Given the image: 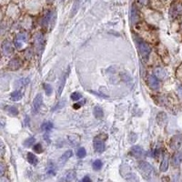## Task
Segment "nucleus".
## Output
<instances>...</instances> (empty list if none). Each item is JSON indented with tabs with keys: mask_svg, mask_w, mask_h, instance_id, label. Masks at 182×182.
Wrapping results in <instances>:
<instances>
[{
	"mask_svg": "<svg viewBox=\"0 0 182 182\" xmlns=\"http://www.w3.org/2000/svg\"><path fill=\"white\" fill-rule=\"evenodd\" d=\"M94 115L97 118H103V110L100 107L98 106H96L94 108Z\"/></svg>",
	"mask_w": 182,
	"mask_h": 182,
	"instance_id": "nucleus-22",
	"label": "nucleus"
},
{
	"mask_svg": "<svg viewBox=\"0 0 182 182\" xmlns=\"http://www.w3.org/2000/svg\"><path fill=\"white\" fill-rule=\"evenodd\" d=\"M157 120H158V122L160 124V125H162L163 123H165L166 121H167V116H166V114L165 113H159V115H158V117H157Z\"/></svg>",
	"mask_w": 182,
	"mask_h": 182,
	"instance_id": "nucleus-24",
	"label": "nucleus"
},
{
	"mask_svg": "<svg viewBox=\"0 0 182 182\" xmlns=\"http://www.w3.org/2000/svg\"><path fill=\"white\" fill-rule=\"evenodd\" d=\"M21 65H22L21 60L17 57H15L12 60H10V62L7 65V67L11 70H17L18 68H20Z\"/></svg>",
	"mask_w": 182,
	"mask_h": 182,
	"instance_id": "nucleus-14",
	"label": "nucleus"
},
{
	"mask_svg": "<svg viewBox=\"0 0 182 182\" xmlns=\"http://www.w3.org/2000/svg\"><path fill=\"white\" fill-rule=\"evenodd\" d=\"M43 88H44L45 92H46V94L47 96H50V95L52 94L53 89H52V88H51L50 85H48V84H43Z\"/></svg>",
	"mask_w": 182,
	"mask_h": 182,
	"instance_id": "nucleus-28",
	"label": "nucleus"
},
{
	"mask_svg": "<svg viewBox=\"0 0 182 182\" xmlns=\"http://www.w3.org/2000/svg\"><path fill=\"white\" fill-rule=\"evenodd\" d=\"M27 160L31 165H34V166H36L38 163V160H37L36 156L34 155L33 153H30V152L27 154Z\"/></svg>",
	"mask_w": 182,
	"mask_h": 182,
	"instance_id": "nucleus-19",
	"label": "nucleus"
},
{
	"mask_svg": "<svg viewBox=\"0 0 182 182\" xmlns=\"http://www.w3.org/2000/svg\"><path fill=\"white\" fill-rule=\"evenodd\" d=\"M170 15L172 17H176L178 15H180V14H182V4L181 3H179V2H176L174 3L171 7H170Z\"/></svg>",
	"mask_w": 182,
	"mask_h": 182,
	"instance_id": "nucleus-6",
	"label": "nucleus"
},
{
	"mask_svg": "<svg viewBox=\"0 0 182 182\" xmlns=\"http://www.w3.org/2000/svg\"><path fill=\"white\" fill-rule=\"evenodd\" d=\"M139 52H140V55L144 57V58H147L150 52H151V48L150 46L143 40H139Z\"/></svg>",
	"mask_w": 182,
	"mask_h": 182,
	"instance_id": "nucleus-2",
	"label": "nucleus"
},
{
	"mask_svg": "<svg viewBox=\"0 0 182 182\" xmlns=\"http://www.w3.org/2000/svg\"><path fill=\"white\" fill-rule=\"evenodd\" d=\"M182 162V151L176 152L172 157V164L175 167H179Z\"/></svg>",
	"mask_w": 182,
	"mask_h": 182,
	"instance_id": "nucleus-15",
	"label": "nucleus"
},
{
	"mask_svg": "<svg viewBox=\"0 0 182 182\" xmlns=\"http://www.w3.org/2000/svg\"><path fill=\"white\" fill-rule=\"evenodd\" d=\"M42 103H43L42 95H41V94H37V95L36 96V98H34V101H33V112H34V113H36V112L39 110V108H40Z\"/></svg>",
	"mask_w": 182,
	"mask_h": 182,
	"instance_id": "nucleus-8",
	"label": "nucleus"
},
{
	"mask_svg": "<svg viewBox=\"0 0 182 182\" xmlns=\"http://www.w3.org/2000/svg\"><path fill=\"white\" fill-rule=\"evenodd\" d=\"M159 70H160L159 68H157V69H156V74H157V76H158L159 77H161V78H163V77H165V73H164V71H163L162 69H160V72Z\"/></svg>",
	"mask_w": 182,
	"mask_h": 182,
	"instance_id": "nucleus-35",
	"label": "nucleus"
},
{
	"mask_svg": "<svg viewBox=\"0 0 182 182\" xmlns=\"http://www.w3.org/2000/svg\"><path fill=\"white\" fill-rule=\"evenodd\" d=\"M105 149H106V146H105L104 141L101 140V139H99L98 138H97L94 140V149L98 153H102V152L105 151Z\"/></svg>",
	"mask_w": 182,
	"mask_h": 182,
	"instance_id": "nucleus-10",
	"label": "nucleus"
},
{
	"mask_svg": "<svg viewBox=\"0 0 182 182\" xmlns=\"http://www.w3.org/2000/svg\"><path fill=\"white\" fill-rule=\"evenodd\" d=\"M47 173H48L49 175H55V167H54L53 163H51V166H50V165L48 166Z\"/></svg>",
	"mask_w": 182,
	"mask_h": 182,
	"instance_id": "nucleus-34",
	"label": "nucleus"
},
{
	"mask_svg": "<svg viewBox=\"0 0 182 182\" xmlns=\"http://www.w3.org/2000/svg\"><path fill=\"white\" fill-rule=\"evenodd\" d=\"M56 18V15L54 14L53 15V12L52 11H47L45 15L42 17L41 21H40V25L41 26L43 27H47L49 25H51V21L52 19H55Z\"/></svg>",
	"mask_w": 182,
	"mask_h": 182,
	"instance_id": "nucleus-4",
	"label": "nucleus"
},
{
	"mask_svg": "<svg viewBox=\"0 0 182 182\" xmlns=\"http://www.w3.org/2000/svg\"><path fill=\"white\" fill-rule=\"evenodd\" d=\"M70 98H71V99L74 100V101H78V100L82 98V95H81L79 92H74V93L71 94Z\"/></svg>",
	"mask_w": 182,
	"mask_h": 182,
	"instance_id": "nucleus-29",
	"label": "nucleus"
},
{
	"mask_svg": "<svg viewBox=\"0 0 182 182\" xmlns=\"http://www.w3.org/2000/svg\"><path fill=\"white\" fill-rule=\"evenodd\" d=\"M23 98V93L20 90H15L14 92H12V94L10 95V99L12 101H18Z\"/></svg>",
	"mask_w": 182,
	"mask_h": 182,
	"instance_id": "nucleus-18",
	"label": "nucleus"
},
{
	"mask_svg": "<svg viewBox=\"0 0 182 182\" xmlns=\"http://www.w3.org/2000/svg\"><path fill=\"white\" fill-rule=\"evenodd\" d=\"M47 2L48 3H52V2H54V0H47Z\"/></svg>",
	"mask_w": 182,
	"mask_h": 182,
	"instance_id": "nucleus-41",
	"label": "nucleus"
},
{
	"mask_svg": "<svg viewBox=\"0 0 182 182\" xmlns=\"http://www.w3.org/2000/svg\"><path fill=\"white\" fill-rule=\"evenodd\" d=\"M139 19V14L135 5H132L131 10H130V23L132 25H135Z\"/></svg>",
	"mask_w": 182,
	"mask_h": 182,
	"instance_id": "nucleus-11",
	"label": "nucleus"
},
{
	"mask_svg": "<svg viewBox=\"0 0 182 182\" xmlns=\"http://www.w3.org/2000/svg\"><path fill=\"white\" fill-rule=\"evenodd\" d=\"M33 149H34L35 152H36L38 154L42 153V151H43V148H42V145L40 143H37L36 145H35L34 148H33Z\"/></svg>",
	"mask_w": 182,
	"mask_h": 182,
	"instance_id": "nucleus-31",
	"label": "nucleus"
},
{
	"mask_svg": "<svg viewBox=\"0 0 182 182\" xmlns=\"http://www.w3.org/2000/svg\"><path fill=\"white\" fill-rule=\"evenodd\" d=\"M5 109L12 116H17L18 115V109L15 108V107H13V106H6L5 108Z\"/></svg>",
	"mask_w": 182,
	"mask_h": 182,
	"instance_id": "nucleus-20",
	"label": "nucleus"
},
{
	"mask_svg": "<svg viewBox=\"0 0 182 182\" xmlns=\"http://www.w3.org/2000/svg\"><path fill=\"white\" fill-rule=\"evenodd\" d=\"M15 40L21 41V42H26V35L25 33H20L16 36Z\"/></svg>",
	"mask_w": 182,
	"mask_h": 182,
	"instance_id": "nucleus-30",
	"label": "nucleus"
},
{
	"mask_svg": "<svg viewBox=\"0 0 182 182\" xmlns=\"http://www.w3.org/2000/svg\"><path fill=\"white\" fill-rule=\"evenodd\" d=\"M182 145V135H176L170 140V148L173 150L179 149Z\"/></svg>",
	"mask_w": 182,
	"mask_h": 182,
	"instance_id": "nucleus-5",
	"label": "nucleus"
},
{
	"mask_svg": "<svg viewBox=\"0 0 182 182\" xmlns=\"http://www.w3.org/2000/svg\"><path fill=\"white\" fill-rule=\"evenodd\" d=\"M130 154L136 159H140L144 156V150L139 146H134L130 149Z\"/></svg>",
	"mask_w": 182,
	"mask_h": 182,
	"instance_id": "nucleus-9",
	"label": "nucleus"
},
{
	"mask_svg": "<svg viewBox=\"0 0 182 182\" xmlns=\"http://www.w3.org/2000/svg\"><path fill=\"white\" fill-rule=\"evenodd\" d=\"M44 43H45V38L42 33H36L35 36V45L39 54H41L44 49Z\"/></svg>",
	"mask_w": 182,
	"mask_h": 182,
	"instance_id": "nucleus-3",
	"label": "nucleus"
},
{
	"mask_svg": "<svg viewBox=\"0 0 182 182\" xmlns=\"http://www.w3.org/2000/svg\"><path fill=\"white\" fill-rule=\"evenodd\" d=\"M79 5H80V0H76V2H75V4H74V6H73V8H72L71 16H73V15L77 13V11L78 10Z\"/></svg>",
	"mask_w": 182,
	"mask_h": 182,
	"instance_id": "nucleus-27",
	"label": "nucleus"
},
{
	"mask_svg": "<svg viewBox=\"0 0 182 182\" xmlns=\"http://www.w3.org/2000/svg\"><path fill=\"white\" fill-rule=\"evenodd\" d=\"M72 155H73V151H72V150H67V151L60 157V160H59L60 163H61V164L66 163V162L72 157Z\"/></svg>",
	"mask_w": 182,
	"mask_h": 182,
	"instance_id": "nucleus-17",
	"label": "nucleus"
},
{
	"mask_svg": "<svg viewBox=\"0 0 182 182\" xmlns=\"http://www.w3.org/2000/svg\"><path fill=\"white\" fill-rule=\"evenodd\" d=\"M62 1H64V0H62Z\"/></svg>",
	"mask_w": 182,
	"mask_h": 182,
	"instance_id": "nucleus-42",
	"label": "nucleus"
},
{
	"mask_svg": "<svg viewBox=\"0 0 182 182\" xmlns=\"http://www.w3.org/2000/svg\"><path fill=\"white\" fill-rule=\"evenodd\" d=\"M101 168H102V161L99 160H95L94 163H93V169H94L95 170H99Z\"/></svg>",
	"mask_w": 182,
	"mask_h": 182,
	"instance_id": "nucleus-26",
	"label": "nucleus"
},
{
	"mask_svg": "<svg viewBox=\"0 0 182 182\" xmlns=\"http://www.w3.org/2000/svg\"><path fill=\"white\" fill-rule=\"evenodd\" d=\"M178 93H179L180 97L182 98V86L179 87V88H178Z\"/></svg>",
	"mask_w": 182,
	"mask_h": 182,
	"instance_id": "nucleus-39",
	"label": "nucleus"
},
{
	"mask_svg": "<svg viewBox=\"0 0 182 182\" xmlns=\"http://www.w3.org/2000/svg\"><path fill=\"white\" fill-rule=\"evenodd\" d=\"M148 85L153 90L158 89L159 87H160V82H159V79L157 78V77L153 76V75L149 76V77H148Z\"/></svg>",
	"mask_w": 182,
	"mask_h": 182,
	"instance_id": "nucleus-7",
	"label": "nucleus"
},
{
	"mask_svg": "<svg viewBox=\"0 0 182 182\" xmlns=\"http://www.w3.org/2000/svg\"><path fill=\"white\" fill-rule=\"evenodd\" d=\"M35 141H36V139H35L34 137H29V138H27L24 141V146L26 148H30L31 146H33V144L35 143Z\"/></svg>",
	"mask_w": 182,
	"mask_h": 182,
	"instance_id": "nucleus-23",
	"label": "nucleus"
},
{
	"mask_svg": "<svg viewBox=\"0 0 182 182\" xmlns=\"http://www.w3.org/2000/svg\"><path fill=\"white\" fill-rule=\"evenodd\" d=\"M169 163H170V160H169V156L166 155L164 156L163 160H162V162L160 164V170L161 172H166L169 169Z\"/></svg>",
	"mask_w": 182,
	"mask_h": 182,
	"instance_id": "nucleus-16",
	"label": "nucleus"
},
{
	"mask_svg": "<svg viewBox=\"0 0 182 182\" xmlns=\"http://www.w3.org/2000/svg\"><path fill=\"white\" fill-rule=\"evenodd\" d=\"M139 168L145 178H150V176L153 173V168L151 167V165L149 163H148L146 161H141L139 164Z\"/></svg>",
	"mask_w": 182,
	"mask_h": 182,
	"instance_id": "nucleus-1",
	"label": "nucleus"
},
{
	"mask_svg": "<svg viewBox=\"0 0 182 182\" xmlns=\"http://www.w3.org/2000/svg\"><path fill=\"white\" fill-rule=\"evenodd\" d=\"M74 178H75V173H74V171H69V172H67V176H66L67 181H71L72 180H74Z\"/></svg>",
	"mask_w": 182,
	"mask_h": 182,
	"instance_id": "nucleus-32",
	"label": "nucleus"
},
{
	"mask_svg": "<svg viewBox=\"0 0 182 182\" xmlns=\"http://www.w3.org/2000/svg\"><path fill=\"white\" fill-rule=\"evenodd\" d=\"M53 129V124L50 122V121H46V122H44L42 125H41V129L43 130V131H49V130H51Z\"/></svg>",
	"mask_w": 182,
	"mask_h": 182,
	"instance_id": "nucleus-21",
	"label": "nucleus"
},
{
	"mask_svg": "<svg viewBox=\"0 0 182 182\" xmlns=\"http://www.w3.org/2000/svg\"><path fill=\"white\" fill-rule=\"evenodd\" d=\"M2 52L5 56H8L13 52L12 45L8 40H5L2 43Z\"/></svg>",
	"mask_w": 182,
	"mask_h": 182,
	"instance_id": "nucleus-13",
	"label": "nucleus"
},
{
	"mask_svg": "<svg viewBox=\"0 0 182 182\" xmlns=\"http://www.w3.org/2000/svg\"><path fill=\"white\" fill-rule=\"evenodd\" d=\"M81 106H82V104H81V103H77V104H75V105L73 106V108H74L75 109H77V108H81Z\"/></svg>",
	"mask_w": 182,
	"mask_h": 182,
	"instance_id": "nucleus-38",
	"label": "nucleus"
},
{
	"mask_svg": "<svg viewBox=\"0 0 182 182\" xmlns=\"http://www.w3.org/2000/svg\"><path fill=\"white\" fill-rule=\"evenodd\" d=\"M69 74V68L67 70V73H65L61 78V81L59 83V86H58V88H57V97H60L61 94H62V91L65 88V85H66V82H67V76Z\"/></svg>",
	"mask_w": 182,
	"mask_h": 182,
	"instance_id": "nucleus-12",
	"label": "nucleus"
},
{
	"mask_svg": "<svg viewBox=\"0 0 182 182\" xmlns=\"http://www.w3.org/2000/svg\"><path fill=\"white\" fill-rule=\"evenodd\" d=\"M0 167H1V175L3 176V175H4V171H5V167H4V164L2 163V164L0 165Z\"/></svg>",
	"mask_w": 182,
	"mask_h": 182,
	"instance_id": "nucleus-40",
	"label": "nucleus"
},
{
	"mask_svg": "<svg viewBox=\"0 0 182 182\" xmlns=\"http://www.w3.org/2000/svg\"><path fill=\"white\" fill-rule=\"evenodd\" d=\"M149 1V0H138V3H139L140 5H148Z\"/></svg>",
	"mask_w": 182,
	"mask_h": 182,
	"instance_id": "nucleus-36",
	"label": "nucleus"
},
{
	"mask_svg": "<svg viewBox=\"0 0 182 182\" xmlns=\"http://www.w3.org/2000/svg\"><path fill=\"white\" fill-rule=\"evenodd\" d=\"M86 155H87V151H86V149H85L84 148H80V149L77 150V158H79V159L85 158Z\"/></svg>",
	"mask_w": 182,
	"mask_h": 182,
	"instance_id": "nucleus-25",
	"label": "nucleus"
},
{
	"mask_svg": "<svg viewBox=\"0 0 182 182\" xmlns=\"http://www.w3.org/2000/svg\"><path fill=\"white\" fill-rule=\"evenodd\" d=\"M80 182H91V180H90V178L89 177H88V176H86V177H84Z\"/></svg>",
	"mask_w": 182,
	"mask_h": 182,
	"instance_id": "nucleus-37",
	"label": "nucleus"
},
{
	"mask_svg": "<svg viewBox=\"0 0 182 182\" xmlns=\"http://www.w3.org/2000/svg\"><path fill=\"white\" fill-rule=\"evenodd\" d=\"M176 75H177V77L182 82V64H180V66L178 67Z\"/></svg>",
	"mask_w": 182,
	"mask_h": 182,
	"instance_id": "nucleus-33",
	"label": "nucleus"
}]
</instances>
